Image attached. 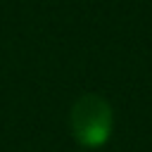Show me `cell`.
Instances as JSON below:
<instances>
[{
    "label": "cell",
    "mask_w": 152,
    "mask_h": 152,
    "mask_svg": "<svg viewBox=\"0 0 152 152\" xmlns=\"http://www.w3.org/2000/svg\"><path fill=\"white\" fill-rule=\"evenodd\" d=\"M71 133L83 147H100L109 140L114 128V114L102 95H81L69 114Z\"/></svg>",
    "instance_id": "cell-1"
}]
</instances>
